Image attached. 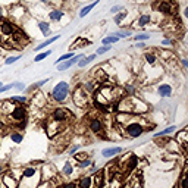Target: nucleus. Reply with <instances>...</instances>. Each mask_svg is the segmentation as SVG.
<instances>
[{"label":"nucleus","instance_id":"nucleus-46","mask_svg":"<svg viewBox=\"0 0 188 188\" xmlns=\"http://www.w3.org/2000/svg\"><path fill=\"white\" fill-rule=\"evenodd\" d=\"M13 87H16L18 90H24V88H25V84H22V83H16V84H13Z\"/></svg>","mask_w":188,"mask_h":188},{"label":"nucleus","instance_id":"nucleus-6","mask_svg":"<svg viewBox=\"0 0 188 188\" xmlns=\"http://www.w3.org/2000/svg\"><path fill=\"white\" fill-rule=\"evenodd\" d=\"M40 181H41V172H40L38 168L27 166L22 171L21 182H19L18 187L19 188H37Z\"/></svg>","mask_w":188,"mask_h":188},{"label":"nucleus","instance_id":"nucleus-37","mask_svg":"<svg viewBox=\"0 0 188 188\" xmlns=\"http://www.w3.org/2000/svg\"><path fill=\"white\" fill-rule=\"evenodd\" d=\"M179 188H187V177H185V169H184L182 175H181V184H179Z\"/></svg>","mask_w":188,"mask_h":188},{"label":"nucleus","instance_id":"nucleus-11","mask_svg":"<svg viewBox=\"0 0 188 188\" xmlns=\"http://www.w3.org/2000/svg\"><path fill=\"white\" fill-rule=\"evenodd\" d=\"M156 7H157V11L162 12V13H173L175 5H173L172 0H160V2L156 5Z\"/></svg>","mask_w":188,"mask_h":188},{"label":"nucleus","instance_id":"nucleus-20","mask_svg":"<svg viewBox=\"0 0 188 188\" xmlns=\"http://www.w3.org/2000/svg\"><path fill=\"white\" fill-rule=\"evenodd\" d=\"M91 182H93V178L91 177H83L78 182L79 188H91Z\"/></svg>","mask_w":188,"mask_h":188},{"label":"nucleus","instance_id":"nucleus-26","mask_svg":"<svg viewBox=\"0 0 188 188\" xmlns=\"http://www.w3.org/2000/svg\"><path fill=\"white\" fill-rule=\"evenodd\" d=\"M72 172H74V168H72V165L69 163V162H66V163H65V166H63V171H62V173H63V175H66V177H69Z\"/></svg>","mask_w":188,"mask_h":188},{"label":"nucleus","instance_id":"nucleus-2","mask_svg":"<svg viewBox=\"0 0 188 188\" xmlns=\"http://www.w3.org/2000/svg\"><path fill=\"white\" fill-rule=\"evenodd\" d=\"M27 43L21 31H18L11 22L3 21L0 22V44L5 46V49H18L19 46Z\"/></svg>","mask_w":188,"mask_h":188},{"label":"nucleus","instance_id":"nucleus-3","mask_svg":"<svg viewBox=\"0 0 188 188\" xmlns=\"http://www.w3.org/2000/svg\"><path fill=\"white\" fill-rule=\"evenodd\" d=\"M0 115L3 116V119L7 123H13V125H18V127H24L25 125L27 110L24 107H21V106H16L11 100L0 103Z\"/></svg>","mask_w":188,"mask_h":188},{"label":"nucleus","instance_id":"nucleus-25","mask_svg":"<svg viewBox=\"0 0 188 188\" xmlns=\"http://www.w3.org/2000/svg\"><path fill=\"white\" fill-rule=\"evenodd\" d=\"M175 129H177L175 127H169V128H166V129H163V131H160V132H156L154 137H163V135H168V134L173 132Z\"/></svg>","mask_w":188,"mask_h":188},{"label":"nucleus","instance_id":"nucleus-32","mask_svg":"<svg viewBox=\"0 0 188 188\" xmlns=\"http://www.w3.org/2000/svg\"><path fill=\"white\" fill-rule=\"evenodd\" d=\"M11 140L13 141V143H21L22 141V135L18 132H12L11 134Z\"/></svg>","mask_w":188,"mask_h":188},{"label":"nucleus","instance_id":"nucleus-1","mask_svg":"<svg viewBox=\"0 0 188 188\" xmlns=\"http://www.w3.org/2000/svg\"><path fill=\"white\" fill-rule=\"evenodd\" d=\"M116 122L123 135L129 138H138L144 132V118L134 116L132 113H119L116 116Z\"/></svg>","mask_w":188,"mask_h":188},{"label":"nucleus","instance_id":"nucleus-19","mask_svg":"<svg viewBox=\"0 0 188 188\" xmlns=\"http://www.w3.org/2000/svg\"><path fill=\"white\" fill-rule=\"evenodd\" d=\"M118 177H119L118 173H113L110 177V185H109L110 188H122V185H123L122 184V179Z\"/></svg>","mask_w":188,"mask_h":188},{"label":"nucleus","instance_id":"nucleus-41","mask_svg":"<svg viewBox=\"0 0 188 188\" xmlns=\"http://www.w3.org/2000/svg\"><path fill=\"white\" fill-rule=\"evenodd\" d=\"M46 83H49V79H43V81H40V83L34 84L33 87H31V90H34V88H38V87H41V85H44Z\"/></svg>","mask_w":188,"mask_h":188},{"label":"nucleus","instance_id":"nucleus-38","mask_svg":"<svg viewBox=\"0 0 188 188\" xmlns=\"http://www.w3.org/2000/svg\"><path fill=\"white\" fill-rule=\"evenodd\" d=\"M125 16H127V13H125V12H121V13L115 15V22H116V24H121L122 19H123Z\"/></svg>","mask_w":188,"mask_h":188},{"label":"nucleus","instance_id":"nucleus-18","mask_svg":"<svg viewBox=\"0 0 188 188\" xmlns=\"http://www.w3.org/2000/svg\"><path fill=\"white\" fill-rule=\"evenodd\" d=\"M121 151H122V147H110V149H105V150H103V151H101V154L109 159V157L118 156Z\"/></svg>","mask_w":188,"mask_h":188},{"label":"nucleus","instance_id":"nucleus-29","mask_svg":"<svg viewBox=\"0 0 188 188\" xmlns=\"http://www.w3.org/2000/svg\"><path fill=\"white\" fill-rule=\"evenodd\" d=\"M74 57V53L72 51H69V53H65V55H62L57 60H56V65H59V62H65V60H68V59H72Z\"/></svg>","mask_w":188,"mask_h":188},{"label":"nucleus","instance_id":"nucleus-21","mask_svg":"<svg viewBox=\"0 0 188 188\" xmlns=\"http://www.w3.org/2000/svg\"><path fill=\"white\" fill-rule=\"evenodd\" d=\"M94 59H97V55H90V56H87V57L84 56V57H83V60H79V62H78V65H79V68H84V66H87V65H88L90 62H93Z\"/></svg>","mask_w":188,"mask_h":188},{"label":"nucleus","instance_id":"nucleus-51","mask_svg":"<svg viewBox=\"0 0 188 188\" xmlns=\"http://www.w3.org/2000/svg\"><path fill=\"white\" fill-rule=\"evenodd\" d=\"M94 171H97V166L96 165H93V168H91V172H94Z\"/></svg>","mask_w":188,"mask_h":188},{"label":"nucleus","instance_id":"nucleus-12","mask_svg":"<svg viewBox=\"0 0 188 188\" xmlns=\"http://www.w3.org/2000/svg\"><path fill=\"white\" fill-rule=\"evenodd\" d=\"M137 165H138V159L134 154H129L128 160L125 162V165H121V166H122V171L125 172V173H131L137 168Z\"/></svg>","mask_w":188,"mask_h":188},{"label":"nucleus","instance_id":"nucleus-28","mask_svg":"<svg viewBox=\"0 0 188 188\" xmlns=\"http://www.w3.org/2000/svg\"><path fill=\"white\" fill-rule=\"evenodd\" d=\"M149 22H150V16H149V15H141V16L138 18V25H140V27H144V25H147Z\"/></svg>","mask_w":188,"mask_h":188},{"label":"nucleus","instance_id":"nucleus-7","mask_svg":"<svg viewBox=\"0 0 188 188\" xmlns=\"http://www.w3.org/2000/svg\"><path fill=\"white\" fill-rule=\"evenodd\" d=\"M68 94H69V84L65 83V81H62L56 85L53 91H51V96H53V99L56 101H65L68 97Z\"/></svg>","mask_w":188,"mask_h":188},{"label":"nucleus","instance_id":"nucleus-4","mask_svg":"<svg viewBox=\"0 0 188 188\" xmlns=\"http://www.w3.org/2000/svg\"><path fill=\"white\" fill-rule=\"evenodd\" d=\"M122 88L116 87V85H110V84H106V85H101L96 94V103H99L100 106H109L112 103H115L122 97Z\"/></svg>","mask_w":188,"mask_h":188},{"label":"nucleus","instance_id":"nucleus-23","mask_svg":"<svg viewBox=\"0 0 188 188\" xmlns=\"http://www.w3.org/2000/svg\"><path fill=\"white\" fill-rule=\"evenodd\" d=\"M97 3H99V2H97V0H94V3H93V5L85 6V7H84L83 11H81V13H79V16H81V18H83V16H87V15H88V12L91 11V9H94V6L97 5Z\"/></svg>","mask_w":188,"mask_h":188},{"label":"nucleus","instance_id":"nucleus-39","mask_svg":"<svg viewBox=\"0 0 188 188\" xmlns=\"http://www.w3.org/2000/svg\"><path fill=\"white\" fill-rule=\"evenodd\" d=\"M110 49H112L110 46H105V47H100V49L97 50V53H96V55H97V56H99V55H103V53H106V51H109Z\"/></svg>","mask_w":188,"mask_h":188},{"label":"nucleus","instance_id":"nucleus-42","mask_svg":"<svg viewBox=\"0 0 188 188\" xmlns=\"http://www.w3.org/2000/svg\"><path fill=\"white\" fill-rule=\"evenodd\" d=\"M75 159L77 160H84V159H87V153H78V154H75Z\"/></svg>","mask_w":188,"mask_h":188},{"label":"nucleus","instance_id":"nucleus-36","mask_svg":"<svg viewBox=\"0 0 188 188\" xmlns=\"http://www.w3.org/2000/svg\"><path fill=\"white\" fill-rule=\"evenodd\" d=\"M21 59V56H11V57H7L5 60V63L6 65H12V63H15L16 60H19Z\"/></svg>","mask_w":188,"mask_h":188},{"label":"nucleus","instance_id":"nucleus-10","mask_svg":"<svg viewBox=\"0 0 188 188\" xmlns=\"http://www.w3.org/2000/svg\"><path fill=\"white\" fill-rule=\"evenodd\" d=\"M2 184H3L5 188H18L19 181H18L16 177H13L12 172H7V173H5V177L2 179Z\"/></svg>","mask_w":188,"mask_h":188},{"label":"nucleus","instance_id":"nucleus-27","mask_svg":"<svg viewBox=\"0 0 188 188\" xmlns=\"http://www.w3.org/2000/svg\"><path fill=\"white\" fill-rule=\"evenodd\" d=\"M116 41H118V37H115V35H109V37L103 38V44L110 46V44H113V43H116Z\"/></svg>","mask_w":188,"mask_h":188},{"label":"nucleus","instance_id":"nucleus-8","mask_svg":"<svg viewBox=\"0 0 188 188\" xmlns=\"http://www.w3.org/2000/svg\"><path fill=\"white\" fill-rule=\"evenodd\" d=\"M74 103L78 106V107H84L88 103V93L83 88V87H78L74 93Z\"/></svg>","mask_w":188,"mask_h":188},{"label":"nucleus","instance_id":"nucleus-14","mask_svg":"<svg viewBox=\"0 0 188 188\" xmlns=\"http://www.w3.org/2000/svg\"><path fill=\"white\" fill-rule=\"evenodd\" d=\"M90 129H91L94 134H100L103 129H105L103 122L100 121V119H97V118H93V119L90 121Z\"/></svg>","mask_w":188,"mask_h":188},{"label":"nucleus","instance_id":"nucleus-35","mask_svg":"<svg viewBox=\"0 0 188 188\" xmlns=\"http://www.w3.org/2000/svg\"><path fill=\"white\" fill-rule=\"evenodd\" d=\"M129 35H131V31H119L115 34V37H118V38H127Z\"/></svg>","mask_w":188,"mask_h":188},{"label":"nucleus","instance_id":"nucleus-22","mask_svg":"<svg viewBox=\"0 0 188 188\" xmlns=\"http://www.w3.org/2000/svg\"><path fill=\"white\" fill-rule=\"evenodd\" d=\"M59 38V35H55V37H51V38H49V40H46L44 43H41V44H38L37 46V47H35V50H37V51H38V50H43L44 49V47H47V46H50L51 44V43H55L56 40Z\"/></svg>","mask_w":188,"mask_h":188},{"label":"nucleus","instance_id":"nucleus-48","mask_svg":"<svg viewBox=\"0 0 188 188\" xmlns=\"http://www.w3.org/2000/svg\"><path fill=\"white\" fill-rule=\"evenodd\" d=\"M78 149H79V145H74V147L69 150V153H71V154H75V151H77Z\"/></svg>","mask_w":188,"mask_h":188},{"label":"nucleus","instance_id":"nucleus-44","mask_svg":"<svg viewBox=\"0 0 188 188\" xmlns=\"http://www.w3.org/2000/svg\"><path fill=\"white\" fill-rule=\"evenodd\" d=\"M85 88L88 90V91H94V90H96V84H93V83H87V84H85Z\"/></svg>","mask_w":188,"mask_h":188},{"label":"nucleus","instance_id":"nucleus-15","mask_svg":"<svg viewBox=\"0 0 188 188\" xmlns=\"http://www.w3.org/2000/svg\"><path fill=\"white\" fill-rule=\"evenodd\" d=\"M103 182H105V172L99 171L94 175V179H93V182H91V188H101L103 187Z\"/></svg>","mask_w":188,"mask_h":188},{"label":"nucleus","instance_id":"nucleus-54","mask_svg":"<svg viewBox=\"0 0 188 188\" xmlns=\"http://www.w3.org/2000/svg\"><path fill=\"white\" fill-rule=\"evenodd\" d=\"M2 87H3V85H2V83H0V88H2Z\"/></svg>","mask_w":188,"mask_h":188},{"label":"nucleus","instance_id":"nucleus-17","mask_svg":"<svg viewBox=\"0 0 188 188\" xmlns=\"http://www.w3.org/2000/svg\"><path fill=\"white\" fill-rule=\"evenodd\" d=\"M157 93L160 94L162 97H171L172 96V87L169 84H162L159 85V88H157Z\"/></svg>","mask_w":188,"mask_h":188},{"label":"nucleus","instance_id":"nucleus-40","mask_svg":"<svg viewBox=\"0 0 188 188\" xmlns=\"http://www.w3.org/2000/svg\"><path fill=\"white\" fill-rule=\"evenodd\" d=\"M88 165H91V160H90L88 157H87V159L81 160V163H79V168H87Z\"/></svg>","mask_w":188,"mask_h":188},{"label":"nucleus","instance_id":"nucleus-16","mask_svg":"<svg viewBox=\"0 0 188 188\" xmlns=\"http://www.w3.org/2000/svg\"><path fill=\"white\" fill-rule=\"evenodd\" d=\"M187 137H188V132L187 129H182V131H179V132L177 134V141L179 144H181V147H182V150L185 151L187 150Z\"/></svg>","mask_w":188,"mask_h":188},{"label":"nucleus","instance_id":"nucleus-34","mask_svg":"<svg viewBox=\"0 0 188 188\" xmlns=\"http://www.w3.org/2000/svg\"><path fill=\"white\" fill-rule=\"evenodd\" d=\"M145 60H147V63H149V65H156V56L147 53V55H145Z\"/></svg>","mask_w":188,"mask_h":188},{"label":"nucleus","instance_id":"nucleus-30","mask_svg":"<svg viewBox=\"0 0 188 188\" xmlns=\"http://www.w3.org/2000/svg\"><path fill=\"white\" fill-rule=\"evenodd\" d=\"M11 101H13V103H25L27 101V97L25 96H13L11 99Z\"/></svg>","mask_w":188,"mask_h":188},{"label":"nucleus","instance_id":"nucleus-50","mask_svg":"<svg viewBox=\"0 0 188 188\" xmlns=\"http://www.w3.org/2000/svg\"><path fill=\"white\" fill-rule=\"evenodd\" d=\"M135 47H144V43H143V41H141V43H137V44H135Z\"/></svg>","mask_w":188,"mask_h":188},{"label":"nucleus","instance_id":"nucleus-13","mask_svg":"<svg viewBox=\"0 0 188 188\" xmlns=\"http://www.w3.org/2000/svg\"><path fill=\"white\" fill-rule=\"evenodd\" d=\"M84 55H78V56H74L71 60H65L62 65H59V68H57V71H66V69H69V68L72 66V65H75V63H78L79 62V59H83Z\"/></svg>","mask_w":188,"mask_h":188},{"label":"nucleus","instance_id":"nucleus-9","mask_svg":"<svg viewBox=\"0 0 188 188\" xmlns=\"http://www.w3.org/2000/svg\"><path fill=\"white\" fill-rule=\"evenodd\" d=\"M72 118V113L68 109H63V107H60V109H56L55 112H53V115H51V119L56 122H59V123H63V122L69 121Z\"/></svg>","mask_w":188,"mask_h":188},{"label":"nucleus","instance_id":"nucleus-5","mask_svg":"<svg viewBox=\"0 0 188 188\" xmlns=\"http://www.w3.org/2000/svg\"><path fill=\"white\" fill-rule=\"evenodd\" d=\"M118 110L121 113H144V112H147V105L140 99H137L135 96H128L121 100Z\"/></svg>","mask_w":188,"mask_h":188},{"label":"nucleus","instance_id":"nucleus-45","mask_svg":"<svg viewBox=\"0 0 188 188\" xmlns=\"http://www.w3.org/2000/svg\"><path fill=\"white\" fill-rule=\"evenodd\" d=\"M118 11H122V6L121 5H116V6H113L110 9V12H113V13H116Z\"/></svg>","mask_w":188,"mask_h":188},{"label":"nucleus","instance_id":"nucleus-43","mask_svg":"<svg viewBox=\"0 0 188 188\" xmlns=\"http://www.w3.org/2000/svg\"><path fill=\"white\" fill-rule=\"evenodd\" d=\"M149 38V35L147 34H140V35H135V40L137 41H143V40H147Z\"/></svg>","mask_w":188,"mask_h":188},{"label":"nucleus","instance_id":"nucleus-33","mask_svg":"<svg viewBox=\"0 0 188 188\" xmlns=\"http://www.w3.org/2000/svg\"><path fill=\"white\" fill-rule=\"evenodd\" d=\"M38 28L41 29L43 34H46V35L49 34V24L47 22H38Z\"/></svg>","mask_w":188,"mask_h":188},{"label":"nucleus","instance_id":"nucleus-52","mask_svg":"<svg viewBox=\"0 0 188 188\" xmlns=\"http://www.w3.org/2000/svg\"><path fill=\"white\" fill-rule=\"evenodd\" d=\"M2 128H3V123H2V121H0V129H2Z\"/></svg>","mask_w":188,"mask_h":188},{"label":"nucleus","instance_id":"nucleus-49","mask_svg":"<svg viewBox=\"0 0 188 188\" xmlns=\"http://www.w3.org/2000/svg\"><path fill=\"white\" fill-rule=\"evenodd\" d=\"M162 44H163V46H169V44H171V40H168V38H166V40H163V41H162Z\"/></svg>","mask_w":188,"mask_h":188},{"label":"nucleus","instance_id":"nucleus-31","mask_svg":"<svg viewBox=\"0 0 188 188\" xmlns=\"http://www.w3.org/2000/svg\"><path fill=\"white\" fill-rule=\"evenodd\" d=\"M50 53H51L50 50H47V51H43V53H40V55L35 56V59H34V60H35V62H41L43 59H46V57H47V56H49Z\"/></svg>","mask_w":188,"mask_h":188},{"label":"nucleus","instance_id":"nucleus-47","mask_svg":"<svg viewBox=\"0 0 188 188\" xmlns=\"http://www.w3.org/2000/svg\"><path fill=\"white\" fill-rule=\"evenodd\" d=\"M60 188H77V184H74V182H69V184H65L63 187Z\"/></svg>","mask_w":188,"mask_h":188},{"label":"nucleus","instance_id":"nucleus-53","mask_svg":"<svg viewBox=\"0 0 188 188\" xmlns=\"http://www.w3.org/2000/svg\"><path fill=\"white\" fill-rule=\"evenodd\" d=\"M2 171H3V166H2V165H0V172H2Z\"/></svg>","mask_w":188,"mask_h":188},{"label":"nucleus","instance_id":"nucleus-24","mask_svg":"<svg viewBox=\"0 0 188 188\" xmlns=\"http://www.w3.org/2000/svg\"><path fill=\"white\" fill-rule=\"evenodd\" d=\"M62 16H63V12H62V11H53V12H50V19H51V21H59Z\"/></svg>","mask_w":188,"mask_h":188}]
</instances>
